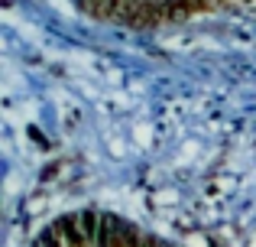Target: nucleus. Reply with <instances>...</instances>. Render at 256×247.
Here are the masks:
<instances>
[{"instance_id":"obj_1","label":"nucleus","mask_w":256,"mask_h":247,"mask_svg":"<svg viewBox=\"0 0 256 247\" xmlns=\"http://www.w3.org/2000/svg\"><path fill=\"white\" fill-rule=\"evenodd\" d=\"M52 231H56V237L62 241V247H84L88 237L82 231V221H78V215H65L58 218L56 224H52Z\"/></svg>"},{"instance_id":"obj_2","label":"nucleus","mask_w":256,"mask_h":247,"mask_svg":"<svg viewBox=\"0 0 256 247\" xmlns=\"http://www.w3.org/2000/svg\"><path fill=\"white\" fill-rule=\"evenodd\" d=\"M78 221H82V231H84V237L88 241H94L98 244V231H100V215L98 211H82V215H78Z\"/></svg>"},{"instance_id":"obj_3","label":"nucleus","mask_w":256,"mask_h":247,"mask_svg":"<svg viewBox=\"0 0 256 247\" xmlns=\"http://www.w3.org/2000/svg\"><path fill=\"white\" fill-rule=\"evenodd\" d=\"M172 13H194V10H204L211 7V0H162Z\"/></svg>"},{"instance_id":"obj_4","label":"nucleus","mask_w":256,"mask_h":247,"mask_svg":"<svg viewBox=\"0 0 256 247\" xmlns=\"http://www.w3.org/2000/svg\"><path fill=\"white\" fill-rule=\"evenodd\" d=\"M117 7H124V0H98V4H94V13H98V17H110V13H117Z\"/></svg>"},{"instance_id":"obj_5","label":"nucleus","mask_w":256,"mask_h":247,"mask_svg":"<svg viewBox=\"0 0 256 247\" xmlns=\"http://www.w3.org/2000/svg\"><path fill=\"white\" fill-rule=\"evenodd\" d=\"M32 247H62V241H58V237H56V231L49 228V231H46V234L39 237V241L32 244Z\"/></svg>"}]
</instances>
